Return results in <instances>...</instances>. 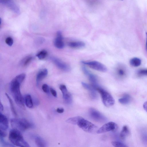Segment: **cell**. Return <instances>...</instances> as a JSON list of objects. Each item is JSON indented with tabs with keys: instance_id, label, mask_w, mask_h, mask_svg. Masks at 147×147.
Instances as JSON below:
<instances>
[{
	"instance_id": "obj_29",
	"label": "cell",
	"mask_w": 147,
	"mask_h": 147,
	"mask_svg": "<svg viewBox=\"0 0 147 147\" xmlns=\"http://www.w3.org/2000/svg\"><path fill=\"white\" fill-rule=\"evenodd\" d=\"M33 58L31 56H28L24 59L23 61V65L24 66L27 65L32 60Z\"/></svg>"
},
{
	"instance_id": "obj_5",
	"label": "cell",
	"mask_w": 147,
	"mask_h": 147,
	"mask_svg": "<svg viewBox=\"0 0 147 147\" xmlns=\"http://www.w3.org/2000/svg\"><path fill=\"white\" fill-rule=\"evenodd\" d=\"M81 63L83 64L87 65L94 70L99 71L105 72L107 69L106 66L102 63L96 61H82Z\"/></svg>"
},
{
	"instance_id": "obj_26",
	"label": "cell",
	"mask_w": 147,
	"mask_h": 147,
	"mask_svg": "<svg viewBox=\"0 0 147 147\" xmlns=\"http://www.w3.org/2000/svg\"><path fill=\"white\" fill-rule=\"evenodd\" d=\"M112 145L116 147H127L126 144L119 141H114L111 142Z\"/></svg>"
},
{
	"instance_id": "obj_2",
	"label": "cell",
	"mask_w": 147,
	"mask_h": 147,
	"mask_svg": "<svg viewBox=\"0 0 147 147\" xmlns=\"http://www.w3.org/2000/svg\"><path fill=\"white\" fill-rule=\"evenodd\" d=\"M10 123L13 129L20 132L24 131L34 127L32 123L24 118H12L11 120Z\"/></svg>"
},
{
	"instance_id": "obj_9",
	"label": "cell",
	"mask_w": 147,
	"mask_h": 147,
	"mask_svg": "<svg viewBox=\"0 0 147 147\" xmlns=\"http://www.w3.org/2000/svg\"><path fill=\"white\" fill-rule=\"evenodd\" d=\"M59 88L62 92L63 98L66 103L68 104L72 103V99L71 94L68 92L65 85H60Z\"/></svg>"
},
{
	"instance_id": "obj_15",
	"label": "cell",
	"mask_w": 147,
	"mask_h": 147,
	"mask_svg": "<svg viewBox=\"0 0 147 147\" xmlns=\"http://www.w3.org/2000/svg\"><path fill=\"white\" fill-rule=\"evenodd\" d=\"M82 86L85 89L88 90L92 99H95L98 98V95L96 92V90L91 85H90L84 82H82Z\"/></svg>"
},
{
	"instance_id": "obj_28",
	"label": "cell",
	"mask_w": 147,
	"mask_h": 147,
	"mask_svg": "<svg viewBox=\"0 0 147 147\" xmlns=\"http://www.w3.org/2000/svg\"><path fill=\"white\" fill-rule=\"evenodd\" d=\"M0 141L2 145H3L4 146H14L10 143H9L8 142H6L4 141V138L3 137H0Z\"/></svg>"
},
{
	"instance_id": "obj_16",
	"label": "cell",
	"mask_w": 147,
	"mask_h": 147,
	"mask_svg": "<svg viewBox=\"0 0 147 147\" xmlns=\"http://www.w3.org/2000/svg\"><path fill=\"white\" fill-rule=\"evenodd\" d=\"M48 74V70L46 69H44L40 70L37 73L36 76V80L38 83L42 81Z\"/></svg>"
},
{
	"instance_id": "obj_24",
	"label": "cell",
	"mask_w": 147,
	"mask_h": 147,
	"mask_svg": "<svg viewBox=\"0 0 147 147\" xmlns=\"http://www.w3.org/2000/svg\"><path fill=\"white\" fill-rule=\"evenodd\" d=\"M81 118L79 117H76L71 118H68L66 121V122L69 124H71L74 125H77L78 121Z\"/></svg>"
},
{
	"instance_id": "obj_37",
	"label": "cell",
	"mask_w": 147,
	"mask_h": 147,
	"mask_svg": "<svg viewBox=\"0 0 147 147\" xmlns=\"http://www.w3.org/2000/svg\"><path fill=\"white\" fill-rule=\"evenodd\" d=\"M146 49L147 51V33H146Z\"/></svg>"
},
{
	"instance_id": "obj_7",
	"label": "cell",
	"mask_w": 147,
	"mask_h": 147,
	"mask_svg": "<svg viewBox=\"0 0 147 147\" xmlns=\"http://www.w3.org/2000/svg\"><path fill=\"white\" fill-rule=\"evenodd\" d=\"M89 114L92 119L97 122H104L107 120V119L105 116L94 108L90 109Z\"/></svg>"
},
{
	"instance_id": "obj_13",
	"label": "cell",
	"mask_w": 147,
	"mask_h": 147,
	"mask_svg": "<svg viewBox=\"0 0 147 147\" xmlns=\"http://www.w3.org/2000/svg\"><path fill=\"white\" fill-rule=\"evenodd\" d=\"M8 121L5 116L0 112V129L4 131L8 129Z\"/></svg>"
},
{
	"instance_id": "obj_23",
	"label": "cell",
	"mask_w": 147,
	"mask_h": 147,
	"mask_svg": "<svg viewBox=\"0 0 147 147\" xmlns=\"http://www.w3.org/2000/svg\"><path fill=\"white\" fill-rule=\"evenodd\" d=\"M6 95L7 98H8L9 103V104H10L11 110L12 111V112L13 115L15 116V117H17V113H16L12 99H11L10 97L9 96L8 94L6 93Z\"/></svg>"
},
{
	"instance_id": "obj_3",
	"label": "cell",
	"mask_w": 147,
	"mask_h": 147,
	"mask_svg": "<svg viewBox=\"0 0 147 147\" xmlns=\"http://www.w3.org/2000/svg\"><path fill=\"white\" fill-rule=\"evenodd\" d=\"M84 131L92 133L98 130V127L96 125L81 117L78 121L77 125Z\"/></svg>"
},
{
	"instance_id": "obj_18",
	"label": "cell",
	"mask_w": 147,
	"mask_h": 147,
	"mask_svg": "<svg viewBox=\"0 0 147 147\" xmlns=\"http://www.w3.org/2000/svg\"><path fill=\"white\" fill-rule=\"evenodd\" d=\"M85 45L84 43L81 41L70 42L68 44L69 46L74 48H81L84 47Z\"/></svg>"
},
{
	"instance_id": "obj_32",
	"label": "cell",
	"mask_w": 147,
	"mask_h": 147,
	"mask_svg": "<svg viewBox=\"0 0 147 147\" xmlns=\"http://www.w3.org/2000/svg\"><path fill=\"white\" fill-rule=\"evenodd\" d=\"M50 91L51 94L52 95L55 97H57V93L56 91L55 90L52 88L50 89Z\"/></svg>"
},
{
	"instance_id": "obj_31",
	"label": "cell",
	"mask_w": 147,
	"mask_h": 147,
	"mask_svg": "<svg viewBox=\"0 0 147 147\" xmlns=\"http://www.w3.org/2000/svg\"><path fill=\"white\" fill-rule=\"evenodd\" d=\"M43 90L46 93H48L49 92L50 89L48 85L46 84H44L42 86Z\"/></svg>"
},
{
	"instance_id": "obj_4",
	"label": "cell",
	"mask_w": 147,
	"mask_h": 147,
	"mask_svg": "<svg viewBox=\"0 0 147 147\" xmlns=\"http://www.w3.org/2000/svg\"><path fill=\"white\" fill-rule=\"evenodd\" d=\"M100 94L103 102L107 107L113 106L115 103L114 99L111 95L105 90L99 87L96 90Z\"/></svg>"
},
{
	"instance_id": "obj_19",
	"label": "cell",
	"mask_w": 147,
	"mask_h": 147,
	"mask_svg": "<svg viewBox=\"0 0 147 147\" xmlns=\"http://www.w3.org/2000/svg\"><path fill=\"white\" fill-rule=\"evenodd\" d=\"M131 97L128 94H124L122 98L119 99V102L123 105H127L131 101Z\"/></svg>"
},
{
	"instance_id": "obj_21",
	"label": "cell",
	"mask_w": 147,
	"mask_h": 147,
	"mask_svg": "<svg viewBox=\"0 0 147 147\" xmlns=\"http://www.w3.org/2000/svg\"><path fill=\"white\" fill-rule=\"evenodd\" d=\"M25 102L26 106L28 108H31L33 107V103L31 96L30 95H26L25 97Z\"/></svg>"
},
{
	"instance_id": "obj_36",
	"label": "cell",
	"mask_w": 147,
	"mask_h": 147,
	"mask_svg": "<svg viewBox=\"0 0 147 147\" xmlns=\"http://www.w3.org/2000/svg\"><path fill=\"white\" fill-rule=\"evenodd\" d=\"M4 109L3 106L1 102V103H0V110H1V111H3L4 110Z\"/></svg>"
},
{
	"instance_id": "obj_25",
	"label": "cell",
	"mask_w": 147,
	"mask_h": 147,
	"mask_svg": "<svg viewBox=\"0 0 147 147\" xmlns=\"http://www.w3.org/2000/svg\"><path fill=\"white\" fill-rule=\"evenodd\" d=\"M47 55V52L45 50H43L37 54L36 56L40 60L45 58Z\"/></svg>"
},
{
	"instance_id": "obj_10",
	"label": "cell",
	"mask_w": 147,
	"mask_h": 147,
	"mask_svg": "<svg viewBox=\"0 0 147 147\" xmlns=\"http://www.w3.org/2000/svg\"><path fill=\"white\" fill-rule=\"evenodd\" d=\"M116 75L120 79H124L127 76V71L126 67L124 65H118L116 69Z\"/></svg>"
},
{
	"instance_id": "obj_12",
	"label": "cell",
	"mask_w": 147,
	"mask_h": 147,
	"mask_svg": "<svg viewBox=\"0 0 147 147\" xmlns=\"http://www.w3.org/2000/svg\"><path fill=\"white\" fill-rule=\"evenodd\" d=\"M63 40L62 33L59 31L57 33V37L54 41V46L58 49H63L65 46Z\"/></svg>"
},
{
	"instance_id": "obj_22",
	"label": "cell",
	"mask_w": 147,
	"mask_h": 147,
	"mask_svg": "<svg viewBox=\"0 0 147 147\" xmlns=\"http://www.w3.org/2000/svg\"><path fill=\"white\" fill-rule=\"evenodd\" d=\"M130 65L133 67H137L141 65V60L139 58H134L130 60Z\"/></svg>"
},
{
	"instance_id": "obj_38",
	"label": "cell",
	"mask_w": 147,
	"mask_h": 147,
	"mask_svg": "<svg viewBox=\"0 0 147 147\" xmlns=\"http://www.w3.org/2000/svg\"><path fill=\"white\" fill-rule=\"evenodd\" d=\"M120 1H123V0H120Z\"/></svg>"
},
{
	"instance_id": "obj_6",
	"label": "cell",
	"mask_w": 147,
	"mask_h": 147,
	"mask_svg": "<svg viewBox=\"0 0 147 147\" xmlns=\"http://www.w3.org/2000/svg\"><path fill=\"white\" fill-rule=\"evenodd\" d=\"M118 128V125L116 123L113 122H109L98 130L97 133L98 134H102L110 131H115Z\"/></svg>"
},
{
	"instance_id": "obj_33",
	"label": "cell",
	"mask_w": 147,
	"mask_h": 147,
	"mask_svg": "<svg viewBox=\"0 0 147 147\" xmlns=\"http://www.w3.org/2000/svg\"><path fill=\"white\" fill-rule=\"evenodd\" d=\"M7 134L5 132H4L3 130H0V137H3L4 138L6 136Z\"/></svg>"
},
{
	"instance_id": "obj_1",
	"label": "cell",
	"mask_w": 147,
	"mask_h": 147,
	"mask_svg": "<svg viewBox=\"0 0 147 147\" xmlns=\"http://www.w3.org/2000/svg\"><path fill=\"white\" fill-rule=\"evenodd\" d=\"M9 139L14 145L19 147H29V144L23 138L20 132L13 129L9 132Z\"/></svg>"
},
{
	"instance_id": "obj_11",
	"label": "cell",
	"mask_w": 147,
	"mask_h": 147,
	"mask_svg": "<svg viewBox=\"0 0 147 147\" xmlns=\"http://www.w3.org/2000/svg\"><path fill=\"white\" fill-rule=\"evenodd\" d=\"M52 60L59 68L65 72H68L70 70V66L60 59L56 58H51Z\"/></svg>"
},
{
	"instance_id": "obj_14",
	"label": "cell",
	"mask_w": 147,
	"mask_h": 147,
	"mask_svg": "<svg viewBox=\"0 0 147 147\" xmlns=\"http://www.w3.org/2000/svg\"><path fill=\"white\" fill-rule=\"evenodd\" d=\"M2 3L6 4L8 7L16 13L19 14L20 12L19 9L16 4L11 0H1Z\"/></svg>"
},
{
	"instance_id": "obj_30",
	"label": "cell",
	"mask_w": 147,
	"mask_h": 147,
	"mask_svg": "<svg viewBox=\"0 0 147 147\" xmlns=\"http://www.w3.org/2000/svg\"><path fill=\"white\" fill-rule=\"evenodd\" d=\"M6 43L9 46H12L13 44V40L12 38L8 37L5 40Z\"/></svg>"
},
{
	"instance_id": "obj_34",
	"label": "cell",
	"mask_w": 147,
	"mask_h": 147,
	"mask_svg": "<svg viewBox=\"0 0 147 147\" xmlns=\"http://www.w3.org/2000/svg\"><path fill=\"white\" fill-rule=\"evenodd\" d=\"M57 112L58 113H62L64 111V110L63 108H58L57 109Z\"/></svg>"
},
{
	"instance_id": "obj_8",
	"label": "cell",
	"mask_w": 147,
	"mask_h": 147,
	"mask_svg": "<svg viewBox=\"0 0 147 147\" xmlns=\"http://www.w3.org/2000/svg\"><path fill=\"white\" fill-rule=\"evenodd\" d=\"M82 70L85 74L88 77L89 81L91 83V86L96 91L97 89L100 87L98 84V80L96 76L90 72L85 67H82Z\"/></svg>"
},
{
	"instance_id": "obj_17",
	"label": "cell",
	"mask_w": 147,
	"mask_h": 147,
	"mask_svg": "<svg viewBox=\"0 0 147 147\" xmlns=\"http://www.w3.org/2000/svg\"><path fill=\"white\" fill-rule=\"evenodd\" d=\"M130 130L127 125L123 127L121 132L120 134V138L122 140H124L127 137L130 135Z\"/></svg>"
},
{
	"instance_id": "obj_35",
	"label": "cell",
	"mask_w": 147,
	"mask_h": 147,
	"mask_svg": "<svg viewBox=\"0 0 147 147\" xmlns=\"http://www.w3.org/2000/svg\"><path fill=\"white\" fill-rule=\"evenodd\" d=\"M143 107L144 109L147 112V101L144 102L143 104Z\"/></svg>"
},
{
	"instance_id": "obj_20",
	"label": "cell",
	"mask_w": 147,
	"mask_h": 147,
	"mask_svg": "<svg viewBox=\"0 0 147 147\" xmlns=\"http://www.w3.org/2000/svg\"><path fill=\"white\" fill-rule=\"evenodd\" d=\"M35 141L37 146L39 147L46 146V142L44 139L39 136H37L35 137Z\"/></svg>"
},
{
	"instance_id": "obj_27",
	"label": "cell",
	"mask_w": 147,
	"mask_h": 147,
	"mask_svg": "<svg viewBox=\"0 0 147 147\" xmlns=\"http://www.w3.org/2000/svg\"><path fill=\"white\" fill-rule=\"evenodd\" d=\"M137 75L139 77L147 76V69H143L139 70L137 72Z\"/></svg>"
}]
</instances>
